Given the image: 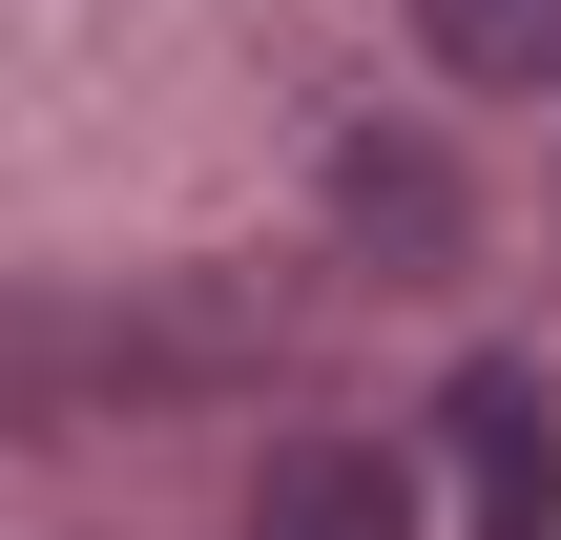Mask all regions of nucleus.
Listing matches in <instances>:
<instances>
[{
	"label": "nucleus",
	"mask_w": 561,
	"mask_h": 540,
	"mask_svg": "<svg viewBox=\"0 0 561 540\" xmlns=\"http://www.w3.org/2000/svg\"><path fill=\"white\" fill-rule=\"evenodd\" d=\"M416 499H396V458H354V437H312V458H271V499H250V540H396Z\"/></svg>",
	"instance_id": "obj_2"
},
{
	"label": "nucleus",
	"mask_w": 561,
	"mask_h": 540,
	"mask_svg": "<svg viewBox=\"0 0 561 540\" xmlns=\"http://www.w3.org/2000/svg\"><path fill=\"white\" fill-rule=\"evenodd\" d=\"M458 458H479V540H561V458L520 375H458Z\"/></svg>",
	"instance_id": "obj_1"
},
{
	"label": "nucleus",
	"mask_w": 561,
	"mask_h": 540,
	"mask_svg": "<svg viewBox=\"0 0 561 540\" xmlns=\"http://www.w3.org/2000/svg\"><path fill=\"white\" fill-rule=\"evenodd\" d=\"M416 42L458 83H561V0H416Z\"/></svg>",
	"instance_id": "obj_4"
},
{
	"label": "nucleus",
	"mask_w": 561,
	"mask_h": 540,
	"mask_svg": "<svg viewBox=\"0 0 561 540\" xmlns=\"http://www.w3.org/2000/svg\"><path fill=\"white\" fill-rule=\"evenodd\" d=\"M354 250H375V271L458 250V166H416V146H354Z\"/></svg>",
	"instance_id": "obj_3"
}]
</instances>
